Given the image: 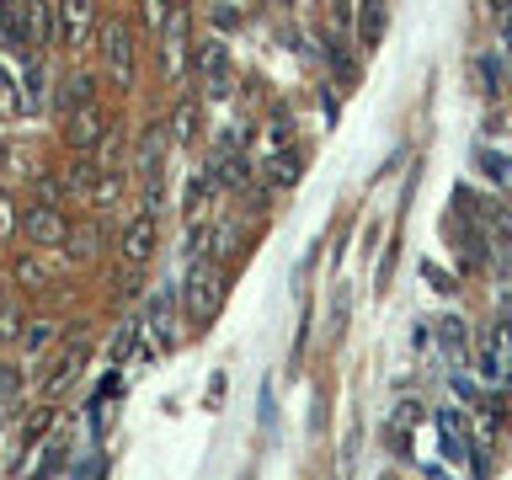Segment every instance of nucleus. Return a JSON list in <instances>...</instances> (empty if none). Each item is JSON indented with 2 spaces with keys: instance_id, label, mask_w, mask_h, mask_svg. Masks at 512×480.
I'll list each match as a JSON object with an SVG mask.
<instances>
[{
  "instance_id": "obj_1",
  "label": "nucleus",
  "mask_w": 512,
  "mask_h": 480,
  "mask_svg": "<svg viewBox=\"0 0 512 480\" xmlns=\"http://www.w3.org/2000/svg\"><path fill=\"white\" fill-rule=\"evenodd\" d=\"M155 246H160V219H155V208H144V214L128 219V230H123V240H118V251H123V262H128V267H144V262L155 256Z\"/></svg>"
},
{
  "instance_id": "obj_2",
  "label": "nucleus",
  "mask_w": 512,
  "mask_h": 480,
  "mask_svg": "<svg viewBox=\"0 0 512 480\" xmlns=\"http://www.w3.org/2000/svg\"><path fill=\"white\" fill-rule=\"evenodd\" d=\"M182 304H187V315L198 320V326L219 310V278H214V267H208V262H192L187 283H182Z\"/></svg>"
},
{
  "instance_id": "obj_3",
  "label": "nucleus",
  "mask_w": 512,
  "mask_h": 480,
  "mask_svg": "<svg viewBox=\"0 0 512 480\" xmlns=\"http://www.w3.org/2000/svg\"><path fill=\"white\" fill-rule=\"evenodd\" d=\"M107 75L118 80V86H128V80H134V38H128V27L123 22H112L107 27Z\"/></svg>"
},
{
  "instance_id": "obj_4",
  "label": "nucleus",
  "mask_w": 512,
  "mask_h": 480,
  "mask_svg": "<svg viewBox=\"0 0 512 480\" xmlns=\"http://www.w3.org/2000/svg\"><path fill=\"white\" fill-rule=\"evenodd\" d=\"M91 27H96V0H59V38L64 43H86Z\"/></svg>"
},
{
  "instance_id": "obj_5",
  "label": "nucleus",
  "mask_w": 512,
  "mask_h": 480,
  "mask_svg": "<svg viewBox=\"0 0 512 480\" xmlns=\"http://www.w3.org/2000/svg\"><path fill=\"white\" fill-rule=\"evenodd\" d=\"M54 0H22V43H48L54 38Z\"/></svg>"
},
{
  "instance_id": "obj_6",
  "label": "nucleus",
  "mask_w": 512,
  "mask_h": 480,
  "mask_svg": "<svg viewBox=\"0 0 512 480\" xmlns=\"http://www.w3.org/2000/svg\"><path fill=\"white\" fill-rule=\"evenodd\" d=\"M198 70H203L208 96H230V54H224V43H208V48H203Z\"/></svg>"
},
{
  "instance_id": "obj_7",
  "label": "nucleus",
  "mask_w": 512,
  "mask_h": 480,
  "mask_svg": "<svg viewBox=\"0 0 512 480\" xmlns=\"http://www.w3.org/2000/svg\"><path fill=\"white\" fill-rule=\"evenodd\" d=\"M160 48H166V70L182 75V64H187V11H182V6L171 11L166 32H160Z\"/></svg>"
},
{
  "instance_id": "obj_8",
  "label": "nucleus",
  "mask_w": 512,
  "mask_h": 480,
  "mask_svg": "<svg viewBox=\"0 0 512 480\" xmlns=\"http://www.w3.org/2000/svg\"><path fill=\"white\" fill-rule=\"evenodd\" d=\"M27 235L32 240H38V246H59V240H64V219H59V208H32V214H27Z\"/></svg>"
},
{
  "instance_id": "obj_9",
  "label": "nucleus",
  "mask_w": 512,
  "mask_h": 480,
  "mask_svg": "<svg viewBox=\"0 0 512 480\" xmlns=\"http://www.w3.org/2000/svg\"><path fill=\"white\" fill-rule=\"evenodd\" d=\"M384 27H390V11H384V0H363V11H358V38H363V48H379Z\"/></svg>"
},
{
  "instance_id": "obj_10",
  "label": "nucleus",
  "mask_w": 512,
  "mask_h": 480,
  "mask_svg": "<svg viewBox=\"0 0 512 480\" xmlns=\"http://www.w3.org/2000/svg\"><path fill=\"white\" fill-rule=\"evenodd\" d=\"M294 182H299V155L283 144V150H272V155H267V187H278V192H283V187H294Z\"/></svg>"
},
{
  "instance_id": "obj_11",
  "label": "nucleus",
  "mask_w": 512,
  "mask_h": 480,
  "mask_svg": "<svg viewBox=\"0 0 512 480\" xmlns=\"http://www.w3.org/2000/svg\"><path fill=\"white\" fill-rule=\"evenodd\" d=\"M214 176H219L214 166H203L198 176H192V187H187V203H182V208H187V219H203V208H208V192L219 187Z\"/></svg>"
},
{
  "instance_id": "obj_12",
  "label": "nucleus",
  "mask_w": 512,
  "mask_h": 480,
  "mask_svg": "<svg viewBox=\"0 0 512 480\" xmlns=\"http://www.w3.org/2000/svg\"><path fill=\"white\" fill-rule=\"evenodd\" d=\"M480 171H486L496 187H512V160H507V155H496V150H480Z\"/></svg>"
},
{
  "instance_id": "obj_13",
  "label": "nucleus",
  "mask_w": 512,
  "mask_h": 480,
  "mask_svg": "<svg viewBox=\"0 0 512 480\" xmlns=\"http://www.w3.org/2000/svg\"><path fill=\"white\" fill-rule=\"evenodd\" d=\"M96 139H102V123H96V112L86 107V118H75V123H70V144H80V150H91Z\"/></svg>"
},
{
  "instance_id": "obj_14",
  "label": "nucleus",
  "mask_w": 512,
  "mask_h": 480,
  "mask_svg": "<svg viewBox=\"0 0 512 480\" xmlns=\"http://www.w3.org/2000/svg\"><path fill=\"white\" fill-rule=\"evenodd\" d=\"M192 128H198V107L182 102V107H176V118H171V139H176V144H187V139H192Z\"/></svg>"
},
{
  "instance_id": "obj_15",
  "label": "nucleus",
  "mask_w": 512,
  "mask_h": 480,
  "mask_svg": "<svg viewBox=\"0 0 512 480\" xmlns=\"http://www.w3.org/2000/svg\"><path fill=\"white\" fill-rule=\"evenodd\" d=\"M54 336H59V331L48 326V320H38V326L22 331V347H27V352H48V342H54Z\"/></svg>"
},
{
  "instance_id": "obj_16",
  "label": "nucleus",
  "mask_w": 512,
  "mask_h": 480,
  "mask_svg": "<svg viewBox=\"0 0 512 480\" xmlns=\"http://www.w3.org/2000/svg\"><path fill=\"white\" fill-rule=\"evenodd\" d=\"M267 144H272V150H283V144H288V118H283V112L272 118V134H267Z\"/></svg>"
},
{
  "instance_id": "obj_17",
  "label": "nucleus",
  "mask_w": 512,
  "mask_h": 480,
  "mask_svg": "<svg viewBox=\"0 0 512 480\" xmlns=\"http://www.w3.org/2000/svg\"><path fill=\"white\" fill-rule=\"evenodd\" d=\"M443 342H448V347L464 342V326H459V320H443Z\"/></svg>"
},
{
  "instance_id": "obj_18",
  "label": "nucleus",
  "mask_w": 512,
  "mask_h": 480,
  "mask_svg": "<svg viewBox=\"0 0 512 480\" xmlns=\"http://www.w3.org/2000/svg\"><path fill=\"white\" fill-rule=\"evenodd\" d=\"M16 390V368H0V395H11Z\"/></svg>"
}]
</instances>
